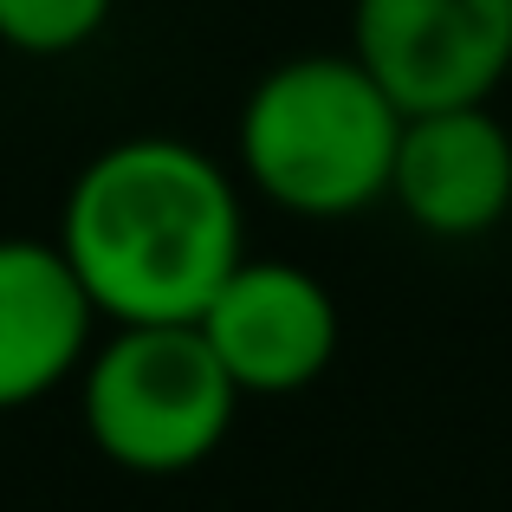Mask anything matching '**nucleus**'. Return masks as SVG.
Here are the masks:
<instances>
[{
	"instance_id": "3",
	"label": "nucleus",
	"mask_w": 512,
	"mask_h": 512,
	"mask_svg": "<svg viewBox=\"0 0 512 512\" xmlns=\"http://www.w3.org/2000/svg\"><path fill=\"white\" fill-rule=\"evenodd\" d=\"M240 389L195 325H111L78 370V415L91 448L143 480L195 474L221 454Z\"/></svg>"
},
{
	"instance_id": "4",
	"label": "nucleus",
	"mask_w": 512,
	"mask_h": 512,
	"mask_svg": "<svg viewBox=\"0 0 512 512\" xmlns=\"http://www.w3.org/2000/svg\"><path fill=\"white\" fill-rule=\"evenodd\" d=\"M350 52L402 117L493 104L512 78V0H350Z\"/></svg>"
},
{
	"instance_id": "7",
	"label": "nucleus",
	"mask_w": 512,
	"mask_h": 512,
	"mask_svg": "<svg viewBox=\"0 0 512 512\" xmlns=\"http://www.w3.org/2000/svg\"><path fill=\"white\" fill-rule=\"evenodd\" d=\"M98 325L104 318L59 240L0 234V415L78 383Z\"/></svg>"
},
{
	"instance_id": "1",
	"label": "nucleus",
	"mask_w": 512,
	"mask_h": 512,
	"mask_svg": "<svg viewBox=\"0 0 512 512\" xmlns=\"http://www.w3.org/2000/svg\"><path fill=\"white\" fill-rule=\"evenodd\" d=\"M52 240L104 325H195L247 260V201L201 143L117 137L72 175Z\"/></svg>"
},
{
	"instance_id": "2",
	"label": "nucleus",
	"mask_w": 512,
	"mask_h": 512,
	"mask_svg": "<svg viewBox=\"0 0 512 512\" xmlns=\"http://www.w3.org/2000/svg\"><path fill=\"white\" fill-rule=\"evenodd\" d=\"M402 111L357 52H292L253 78L234 156L260 201L292 221H350L389 201Z\"/></svg>"
},
{
	"instance_id": "6",
	"label": "nucleus",
	"mask_w": 512,
	"mask_h": 512,
	"mask_svg": "<svg viewBox=\"0 0 512 512\" xmlns=\"http://www.w3.org/2000/svg\"><path fill=\"white\" fill-rule=\"evenodd\" d=\"M389 201L428 240H480L512 214V130L493 104L402 117Z\"/></svg>"
},
{
	"instance_id": "5",
	"label": "nucleus",
	"mask_w": 512,
	"mask_h": 512,
	"mask_svg": "<svg viewBox=\"0 0 512 512\" xmlns=\"http://www.w3.org/2000/svg\"><path fill=\"white\" fill-rule=\"evenodd\" d=\"M195 331L208 338L240 396H299L331 370L344 318L312 266L247 253L201 305Z\"/></svg>"
},
{
	"instance_id": "8",
	"label": "nucleus",
	"mask_w": 512,
	"mask_h": 512,
	"mask_svg": "<svg viewBox=\"0 0 512 512\" xmlns=\"http://www.w3.org/2000/svg\"><path fill=\"white\" fill-rule=\"evenodd\" d=\"M117 0H0V46L20 59H72L111 26Z\"/></svg>"
}]
</instances>
